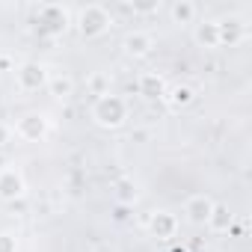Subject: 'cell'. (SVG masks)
I'll use <instances>...</instances> for the list:
<instances>
[{"label": "cell", "mask_w": 252, "mask_h": 252, "mask_svg": "<svg viewBox=\"0 0 252 252\" xmlns=\"http://www.w3.org/2000/svg\"><path fill=\"white\" fill-rule=\"evenodd\" d=\"M125 116H128V107H125L122 98H116V95H110V92L98 98V104H95V119H98L101 125L116 128V125L125 122Z\"/></svg>", "instance_id": "obj_1"}, {"label": "cell", "mask_w": 252, "mask_h": 252, "mask_svg": "<svg viewBox=\"0 0 252 252\" xmlns=\"http://www.w3.org/2000/svg\"><path fill=\"white\" fill-rule=\"evenodd\" d=\"M21 193H24V178L15 169L0 172V199H18Z\"/></svg>", "instance_id": "obj_2"}, {"label": "cell", "mask_w": 252, "mask_h": 252, "mask_svg": "<svg viewBox=\"0 0 252 252\" xmlns=\"http://www.w3.org/2000/svg\"><path fill=\"white\" fill-rule=\"evenodd\" d=\"M211 211H214V205H211L208 196H193V199L187 202V217H190V222H196V225L208 222Z\"/></svg>", "instance_id": "obj_3"}, {"label": "cell", "mask_w": 252, "mask_h": 252, "mask_svg": "<svg viewBox=\"0 0 252 252\" xmlns=\"http://www.w3.org/2000/svg\"><path fill=\"white\" fill-rule=\"evenodd\" d=\"M45 68L42 65H36V63H27L21 71H18V80H21V86L24 89H39L42 83H45Z\"/></svg>", "instance_id": "obj_4"}, {"label": "cell", "mask_w": 252, "mask_h": 252, "mask_svg": "<svg viewBox=\"0 0 252 252\" xmlns=\"http://www.w3.org/2000/svg\"><path fill=\"white\" fill-rule=\"evenodd\" d=\"M18 134H21L24 140H39V137L45 134V119H42V116H24V119L18 122Z\"/></svg>", "instance_id": "obj_5"}, {"label": "cell", "mask_w": 252, "mask_h": 252, "mask_svg": "<svg viewBox=\"0 0 252 252\" xmlns=\"http://www.w3.org/2000/svg\"><path fill=\"white\" fill-rule=\"evenodd\" d=\"M125 48H128V54H146L149 48H152V39L149 36H143V33H134V36H128L125 39Z\"/></svg>", "instance_id": "obj_6"}, {"label": "cell", "mask_w": 252, "mask_h": 252, "mask_svg": "<svg viewBox=\"0 0 252 252\" xmlns=\"http://www.w3.org/2000/svg\"><path fill=\"white\" fill-rule=\"evenodd\" d=\"M208 222H211L217 231H225V228H228V222H231V214H228V208H222V205H214V211H211Z\"/></svg>", "instance_id": "obj_7"}, {"label": "cell", "mask_w": 252, "mask_h": 252, "mask_svg": "<svg viewBox=\"0 0 252 252\" xmlns=\"http://www.w3.org/2000/svg\"><path fill=\"white\" fill-rule=\"evenodd\" d=\"M71 89H74L71 77H51V92H54V98H68Z\"/></svg>", "instance_id": "obj_8"}, {"label": "cell", "mask_w": 252, "mask_h": 252, "mask_svg": "<svg viewBox=\"0 0 252 252\" xmlns=\"http://www.w3.org/2000/svg\"><path fill=\"white\" fill-rule=\"evenodd\" d=\"M160 92H163V80L155 77V74H146V77H143V95H146V98H158Z\"/></svg>", "instance_id": "obj_9"}, {"label": "cell", "mask_w": 252, "mask_h": 252, "mask_svg": "<svg viewBox=\"0 0 252 252\" xmlns=\"http://www.w3.org/2000/svg\"><path fill=\"white\" fill-rule=\"evenodd\" d=\"M152 228H155L158 234H169V231L175 228V220H172V217H169L166 211H160V214H158V217L152 220Z\"/></svg>", "instance_id": "obj_10"}, {"label": "cell", "mask_w": 252, "mask_h": 252, "mask_svg": "<svg viewBox=\"0 0 252 252\" xmlns=\"http://www.w3.org/2000/svg\"><path fill=\"white\" fill-rule=\"evenodd\" d=\"M89 12H95V15H101V18H104V12H101L98 6H89ZM104 27H107V21H89V24H80V30H83L86 36H98Z\"/></svg>", "instance_id": "obj_11"}, {"label": "cell", "mask_w": 252, "mask_h": 252, "mask_svg": "<svg viewBox=\"0 0 252 252\" xmlns=\"http://www.w3.org/2000/svg\"><path fill=\"white\" fill-rule=\"evenodd\" d=\"M190 101H193V92H190L187 86H178V89L172 92V104H175V107H178V104H190Z\"/></svg>", "instance_id": "obj_12"}, {"label": "cell", "mask_w": 252, "mask_h": 252, "mask_svg": "<svg viewBox=\"0 0 252 252\" xmlns=\"http://www.w3.org/2000/svg\"><path fill=\"white\" fill-rule=\"evenodd\" d=\"M116 190H119V199L122 202H134L137 199V193H131V181H119Z\"/></svg>", "instance_id": "obj_13"}, {"label": "cell", "mask_w": 252, "mask_h": 252, "mask_svg": "<svg viewBox=\"0 0 252 252\" xmlns=\"http://www.w3.org/2000/svg\"><path fill=\"white\" fill-rule=\"evenodd\" d=\"M0 252H15V240L9 234H0Z\"/></svg>", "instance_id": "obj_14"}, {"label": "cell", "mask_w": 252, "mask_h": 252, "mask_svg": "<svg viewBox=\"0 0 252 252\" xmlns=\"http://www.w3.org/2000/svg\"><path fill=\"white\" fill-rule=\"evenodd\" d=\"M172 15H175L178 21H181V18H190V15H193V6H175Z\"/></svg>", "instance_id": "obj_15"}, {"label": "cell", "mask_w": 252, "mask_h": 252, "mask_svg": "<svg viewBox=\"0 0 252 252\" xmlns=\"http://www.w3.org/2000/svg\"><path fill=\"white\" fill-rule=\"evenodd\" d=\"M6 143H9V128L0 125V146H6Z\"/></svg>", "instance_id": "obj_16"}]
</instances>
